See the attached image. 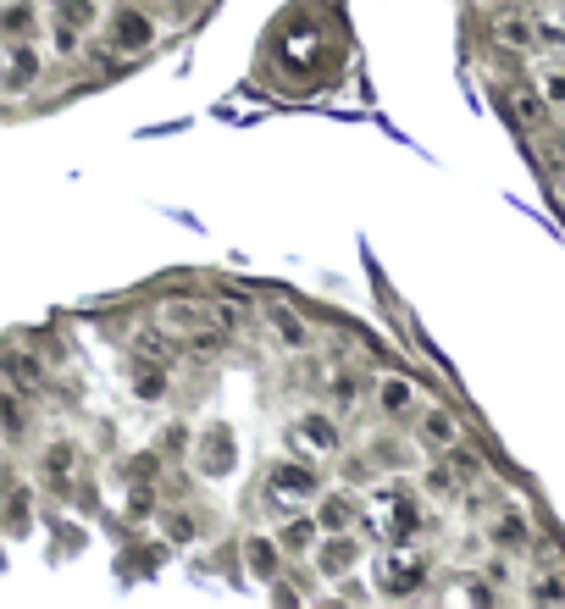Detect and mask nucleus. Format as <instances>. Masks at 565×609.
Returning a JSON list of instances; mask_svg holds the SVG:
<instances>
[{
  "label": "nucleus",
  "instance_id": "nucleus-1",
  "mask_svg": "<svg viewBox=\"0 0 565 609\" xmlns=\"http://www.w3.org/2000/svg\"><path fill=\"white\" fill-rule=\"evenodd\" d=\"M156 327L161 333H172L178 344H194V349H222L228 344V327L211 316V305L194 294H167L156 305Z\"/></svg>",
  "mask_w": 565,
  "mask_h": 609
},
{
  "label": "nucleus",
  "instance_id": "nucleus-2",
  "mask_svg": "<svg viewBox=\"0 0 565 609\" xmlns=\"http://www.w3.org/2000/svg\"><path fill=\"white\" fill-rule=\"evenodd\" d=\"M366 515H372V532H383L388 543H410V538H416V504H410L405 493L394 488V482L372 493Z\"/></svg>",
  "mask_w": 565,
  "mask_h": 609
},
{
  "label": "nucleus",
  "instance_id": "nucleus-3",
  "mask_svg": "<svg viewBox=\"0 0 565 609\" xmlns=\"http://www.w3.org/2000/svg\"><path fill=\"white\" fill-rule=\"evenodd\" d=\"M421 576H427V565H421V554H410V549H394L383 565H377V587H383V593H416Z\"/></svg>",
  "mask_w": 565,
  "mask_h": 609
},
{
  "label": "nucleus",
  "instance_id": "nucleus-4",
  "mask_svg": "<svg viewBox=\"0 0 565 609\" xmlns=\"http://www.w3.org/2000/svg\"><path fill=\"white\" fill-rule=\"evenodd\" d=\"M316 482L322 477H316L311 466H300V460H277V466L266 471V488H272L277 499H311Z\"/></svg>",
  "mask_w": 565,
  "mask_h": 609
},
{
  "label": "nucleus",
  "instance_id": "nucleus-5",
  "mask_svg": "<svg viewBox=\"0 0 565 609\" xmlns=\"http://www.w3.org/2000/svg\"><path fill=\"white\" fill-rule=\"evenodd\" d=\"M150 39H156V23H150L145 12H117L111 17V50H117V56L150 50Z\"/></svg>",
  "mask_w": 565,
  "mask_h": 609
},
{
  "label": "nucleus",
  "instance_id": "nucleus-6",
  "mask_svg": "<svg viewBox=\"0 0 565 609\" xmlns=\"http://www.w3.org/2000/svg\"><path fill=\"white\" fill-rule=\"evenodd\" d=\"M233 460H239V443H233V427H205V438H200V466H205V477H222V471H233Z\"/></svg>",
  "mask_w": 565,
  "mask_h": 609
},
{
  "label": "nucleus",
  "instance_id": "nucleus-7",
  "mask_svg": "<svg viewBox=\"0 0 565 609\" xmlns=\"http://www.w3.org/2000/svg\"><path fill=\"white\" fill-rule=\"evenodd\" d=\"M505 106H510V117H516V128L543 133V122H549V95H538V89H527V84H510Z\"/></svg>",
  "mask_w": 565,
  "mask_h": 609
},
{
  "label": "nucleus",
  "instance_id": "nucleus-8",
  "mask_svg": "<svg viewBox=\"0 0 565 609\" xmlns=\"http://www.w3.org/2000/svg\"><path fill=\"white\" fill-rule=\"evenodd\" d=\"M294 443L311 454H338V427L327 416H300L294 421Z\"/></svg>",
  "mask_w": 565,
  "mask_h": 609
},
{
  "label": "nucleus",
  "instance_id": "nucleus-9",
  "mask_svg": "<svg viewBox=\"0 0 565 609\" xmlns=\"http://www.w3.org/2000/svg\"><path fill=\"white\" fill-rule=\"evenodd\" d=\"M266 322H272L277 338H283V349H305V344H311V327H305L283 299H266Z\"/></svg>",
  "mask_w": 565,
  "mask_h": 609
},
{
  "label": "nucleus",
  "instance_id": "nucleus-10",
  "mask_svg": "<svg viewBox=\"0 0 565 609\" xmlns=\"http://www.w3.org/2000/svg\"><path fill=\"white\" fill-rule=\"evenodd\" d=\"M421 443H433V449H455V443H460V416H455V410H427V416H421Z\"/></svg>",
  "mask_w": 565,
  "mask_h": 609
},
{
  "label": "nucleus",
  "instance_id": "nucleus-11",
  "mask_svg": "<svg viewBox=\"0 0 565 609\" xmlns=\"http://www.w3.org/2000/svg\"><path fill=\"white\" fill-rule=\"evenodd\" d=\"M133 394L145 399V405H156V399L167 394V366H161V360H139V355H133Z\"/></svg>",
  "mask_w": 565,
  "mask_h": 609
},
{
  "label": "nucleus",
  "instance_id": "nucleus-12",
  "mask_svg": "<svg viewBox=\"0 0 565 609\" xmlns=\"http://www.w3.org/2000/svg\"><path fill=\"white\" fill-rule=\"evenodd\" d=\"M493 34H499V45H510V50H532V39H538V23H527V17L505 12L499 23H493Z\"/></svg>",
  "mask_w": 565,
  "mask_h": 609
},
{
  "label": "nucleus",
  "instance_id": "nucleus-13",
  "mask_svg": "<svg viewBox=\"0 0 565 609\" xmlns=\"http://www.w3.org/2000/svg\"><path fill=\"white\" fill-rule=\"evenodd\" d=\"M205 305H211V316H217V322L228 327V333H239V327L250 322V305H244L239 294H211Z\"/></svg>",
  "mask_w": 565,
  "mask_h": 609
},
{
  "label": "nucleus",
  "instance_id": "nucleus-14",
  "mask_svg": "<svg viewBox=\"0 0 565 609\" xmlns=\"http://www.w3.org/2000/svg\"><path fill=\"white\" fill-rule=\"evenodd\" d=\"M410 405H416V383H410V377H383V410L388 416H405Z\"/></svg>",
  "mask_w": 565,
  "mask_h": 609
},
{
  "label": "nucleus",
  "instance_id": "nucleus-15",
  "mask_svg": "<svg viewBox=\"0 0 565 609\" xmlns=\"http://www.w3.org/2000/svg\"><path fill=\"white\" fill-rule=\"evenodd\" d=\"M244 560H250V571L261 576V582H272V576H277V549H272L266 538H250V543H244Z\"/></svg>",
  "mask_w": 565,
  "mask_h": 609
},
{
  "label": "nucleus",
  "instance_id": "nucleus-16",
  "mask_svg": "<svg viewBox=\"0 0 565 609\" xmlns=\"http://www.w3.org/2000/svg\"><path fill=\"white\" fill-rule=\"evenodd\" d=\"M34 78H39V56H34L28 45H17V50H12V89L23 95V89L34 84Z\"/></svg>",
  "mask_w": 565,
  "mask_h": 609
},
{
  "label": "nucleus",
  "instance_id": "nucleus-17",
  "mask_svg": "<svg viewBox=\"0 0 565 609\" xmlns=\"http://www.w3.org/2000/svg\"><path fill=\"white\" fill-rule=\"evenodd\" d=\"M73 466H78V449H73V443H50V454H45V471H50V477H73Z\"/></svg>",
  "mask_w": 565,
  "mask_h": 609
},
{
  "label": "nucleus",
  "instance_id": "nucleus-18",
  "mask_svg": "<svg viewBox=\"0 0 565 609\" xmlns=\"http://www.w3.org/2000/svg\"><path fill=\"white\" fill-rule=\"evenodd\" d=\"M349 560H355V543H349V538H338V543H327V549H322V571L327 576H344Z\"/></svg>",
  "mask_w": 565,
  "mask_h": 609
},
{
  "label": "nucleus",
  "instance_id": "nucleus-19",
  "mask_svg": "<svg viewBox=\"0 0 565 609\" xmlns=\"http://www.w3.org/2000/svg\"><path fill=\"white\" fill-rule=\"evenodd\" d=\"M565 565H549L543 576H532V598H565Z\"/></svg>",
  "mask_w": 565,
  "mask_h": 609
},
{
  "label": "nucleus",
  "instance_id": "nucleus-20",
  "mask_svg": "<svg viewBox=\"0 0 565 609\" xmlns=\"http://www.w3.org/2000/svg\"><path fill=\"white\" fill-rule=\"evenodd\" d=\"M194 532H200V526H194L189 510H172L167 515V543H194Z\"/></svg>",
  "mask_w": 565,
  "mask_h": 609
},
{
  "label": "nucleus",
  "instance_id": "nucleus-21",
  "mask_svg": "<svg viewBox=\"0 0 565 609\" xmlns=\"http://www.w3.org/2000/svg\"><path fill=\"white\" fill-rule=\"evenodd\" d=\"M133 355H139V360H161V366H167V360H172V349L161 344L156 333H139V338H133Z\"/></svg>",
  "mask_w": 565,
  "mask_h": 609
},
{
  "label": "nucleus",
  "instance_id": "nucleus-22",
  "mask_svg": "<svg viewBox=\"0 0 565 609\" xmlns=\"http://www.w3.org/2000/svg\"><path fill=\"white\" fill-rule=\"evenodd\" d=\"M349 515H355V510H349V499H327L322 504V526H327V532H344Z\"/></svg>",
  "mask_w": 565,
  "mask_h": 609
},
{
  "label": "nucleus",
  "instance_id": "nucleus-23",
  "mask_svg": "<svg viewBox=\"0 0 565 609\" xmlns=\"http://www.w3.org/2000/svg\"><path fill=\"white\" fill-rule=\"evenodd\" d=\"M95 17V0H61V23L67 28H84Z\"/></svg>",
  "mask_w": 565,
  "mask_h": 609
},
{
  "label": "nucleus",
  "instance_id": "nucleus-24",
  "mask_svg": "<svg viewBox=\"0 0 565 609\" xmlns=\"http://www.w3.org/2000/svg\"><path fill=\"white\" fill-rule=\"evenodd\" d=\"M538 39H543V45H565V12L538 17Z\"/></svg>",
  "mask_w": 565,
  "mask_h": 609
},
{
  "label": "nucleus",
  "instance_id": "nucleus-25",
  "mask_svg": "<svg viewBox=\"0 0 565 609\" xmlns=\"http://www.w3.org/2000/svg\"><path fill=\"white\" fill-rule=\"evenodd\" d=\"M543 95L565 100V61H549V67H543Z\"/></svg>",
  "mask_w": 565,
  "mask_h": 609
},
{
  "label": "nucleus",
  "instance_id": "nucleus-26",
  "mask_svg": "<svg viewBox=\"0 0 565 609\" xmlns=\"http://www.w3.org/2000/svg\"><path fill=\"white\" fill-rule=\"evenodd\" d=\"M333 399H338V405H355V399H361V383H355V377H349V371H338V377H333Z\"/></svg>",
  "mask_w": 565,
  "mask_h": 609
},
{
  "label": "nucleus",
  "instance_id": "nucleus-27",
  "mask_svg": "<svg viewBox=\"0 0 565 609\" xmlns=\"http://www.w3.org/2000/svg\"><path fill=\"white\" fill-rule=\"evenodd\" d=\"M538 156H543V172H549V178H560V172H565V150H560L554 139L538 144Z\"/></svg>",
  "mask_w": 565,
  "mask_h": 609
},
{
  "label": "nucleus",
  "instance_id": "nucleus-28",
  "mask_svg": "<svg viewBox=\"0 0 565 609\" xmlns=\"http://www.w3.org/2000/svg\"><path fill=\"white\" fill-rule=\"evenodd\" d=\"M150 471H156V454H139V460H128V482H150Z\"/></svg>",
  "mask_w": 565,
  "mask_h": 609
},
{
  "label": "nucleus",
  "instance_id": "nucleus-29",
  "mask_svg": "<svg viewBox=\"0 0 565 609\" xmlns=\"http://www.w3.org/2000/svg\"><path fill=\"white\" fill-rule=\"evenodd\" d=\"M28 526V488H17L12 493V532H23Z\"/></svg>",
  "mask_w": 565,
  "mask_h": 609
},
{
  "label": "nucleus",
  "instance_id": "nucleus-30",
  "mask_svg": "<svg viewBox=\"0 0 565 609\" xmlns=\"http://www.w3.org/2000/svg\"><path fill=\"white\" fill-rule=\"evenodd\" d=\"M161 449H167V454H183V449H189V427H167V438H161Z\"/></svg>",
  "mask_w": 565,
  "mask_h": 609
},
{
  "label": "nucleus",
  "instance_id": "nucleus-31",
  "mask_svg": "<svg viewBox=\"0 0 565 609\" xmlns=\"http://www.w3.org/2000/svg\"><path fill=\"white\" fill-rule=\"evenodd\" d=\"M283 543H289V549H305V543H311V526H305V521H294L289 532H283Z\"/></svg>",
  "mask_w": 565,
  "mask_h": 609
}]
</instances>
